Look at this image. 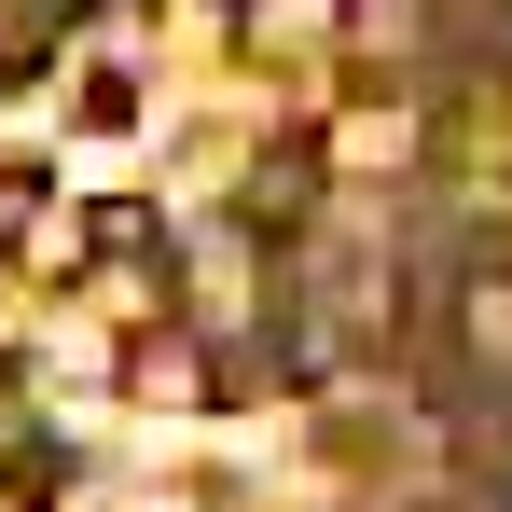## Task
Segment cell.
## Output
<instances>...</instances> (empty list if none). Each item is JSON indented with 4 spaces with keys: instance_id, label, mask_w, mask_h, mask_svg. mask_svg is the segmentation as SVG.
I'll use <instances>...</instances> for the list:
<instances>
[{
    "instance_id": "6da1fadb",
    "label": "cell",
    "mask_w": 512,
    "mask_h": 512,
    "mask_svg": "<svg viewBox=\"0 0 512 512\" xmlns=\"http://www.w3.org/2000/svg\"><path fill=\"white\" fill-rule=\"evenodd\" d=\"M56 14H84V0H14V28H56Z\"/></svg>"
}]
</instances>
